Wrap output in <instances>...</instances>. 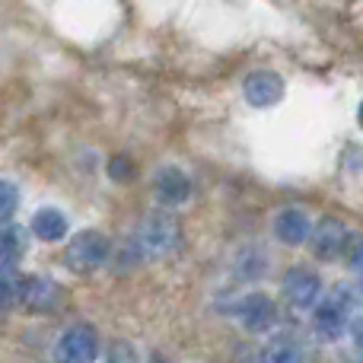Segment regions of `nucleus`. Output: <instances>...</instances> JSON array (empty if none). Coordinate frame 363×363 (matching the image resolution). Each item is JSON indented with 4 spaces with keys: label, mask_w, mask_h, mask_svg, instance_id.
Here are the masks:
<instances>
[{
    "label": "nucleus",
    "mask_w": 363,
    "mask_h": 363,
    "mask_svg": "<svg viewBox=\"0 0 363 363\" xmlns=\"http://www.w3.org/2000/svg\"><path fill=\"white\" fill-rule=\"evenodd\" d=\"M108 252H112V245L99 230H83L64 249V264L74 274H93V271H99L106 264Z\"/></svg>",
    "instance_id": "1"
},
{
    "label": "nucleus",
    "mask_w": 363,
    "mask_h": 363,
    "mask_svg": "<svg viewBox=\"0 0 363 363\" xmlns=\"http://www.w3.org/2000/svg\"><path fill=\"white\" fill-rule=\"evenodd\" d=\"M138 245L144 255L150 258H166L176 252L179 245V226L169 213H150V217L140 223L138 233Z\"/></svg>",
    "instance_id": "2"
},
{
    "label": "nucleus",
    "mask_w": 363,
    "mask_h": 363,
    "mask_svg": "<svg viewBox=\"0 0 363 363\" xmlns=\"http://www.w3.org/2000/svg\"><path fill=\"white\" fill-rule=\"evenodd\" d=\"M99 354V335L93 325L77 322L55 341V363H93Z\"/></svg>",
    "instance_id": "3"
},
{
    "label": "nucleus",
    "mask_w": 363,
    "mask_h": 363,
    "mask_svg": "<svg viewBox=\"0 0 363 363\" xmlns=\"http://www.w3.org/2000/svg\"><path fill=\"white\" fill-rule=\"evenodd\" d=\"M284 296L290 300L294 309H315L319 306V296H322L319 274H315L313 268H303V264L290 268L287 277H284Z\"/></svg>",
    "instance_id": "4"
},
{
    "label": "nucleus",
    "mask_w": 363,
    "mask_h": 363,
    "mask_svg": "<svg viewBox=\"0 0 363 363\" xmlns=\"http://www.w3.org/2000/svg\"><path fill=\"white\" fill-rule=\"evenodd\" d=\"M61 300H64V290L57 287L51 277L35 274V277H26L23 281V296H19V303H23L29 313H55V309L61 306Z\"/></svg>",
    "instance_id": "5"
},
{
    "label": "nucleus",
    "mask_w": 363,
    "mask_h": 363,
    "mask_svg": "<svg viewBox=\"0 0 363 363\" xmlns=\"http://www.w3.org/2000/svg\"><path fill=\"white\" fill-rule=\"evenodd\" d=\"M236 315H239L245 332H268L277 319V309H274V300H271L268 294H249L239 300Z\"/></svg>",
    "instance_id": "6"
},
{
    "label": "nucleus",
    "mask_w": 363,
    "mask_h": 363,
    "mask_svg": "<svg viewBox=\"0 0 363 363\" xmlns=\"http://www.w3.org/2000/svg\"><path fill=\"white\" fill-rule=\"evenodd\" d=\"M313 328H315V335H319V338L338 341L341 335L351 328V313H347V309H341L335 300H325V303H319V306H315Z\"/></svg>",
    "instance_id": "7"
},
{
    "label": "nucleus",
    "mask_w": 363,
    "mask_h": 363,
    "mask_svg": "<svg viewBox=\"0 0 363 363\" xmlns=\"http://www.w3.org/2000/svg\"><path fill=\"white\" fill-rule=\"evenodd\" d=\"M345 245H347V233L338 220H322L313 233V252L315 258L322 262H335L338 255H345Z\"/></svg>",
    "instance_id": "8"
},
{
    "label": "nucleus",
    "mask_w": 363,
    "mask_h": 363,
    "mask_svg": "<svg viewBox=\"0 0 363 363\" xmlns=\"http://www.w3.org/2000/svg\"><path fill=\"white\" fill-rule=\"evenodd\" d=\"M157 198L169 207H179L191 198V182L182 169L176 166H166V169L157 172Z\"/></svg>",
    "instance_id": "9"
},
{
    "label": "nucleus",
    "mask_w": 363,
    "mask_h": 363,
    "mask_svg": "<svg viewBox=\"0 0 363 363\" xmlns=\"http://www.w3.org/2000/svg\"><path fill=\"white\" fill-rule=\"evenodd\" d=\"M29 230H32V236L42 239V242H61V239L67 236V217H64V211H57V207H38L29 220Z\"/></svg>",
    "instance_id": "10"
},
{
    "label": "nucleus",
    "mask_w": 363,
    "mask_h": 363,
    "mask_svg": "<svg viewBox=\"0 0 363 363\" xmlns=\"http://www.w3.org/2000/svg\"><path fill=\"white\" fill-rule=\"evenodd\" d=\"M274 233L281 242L287 245H300L303 239L309 236V217L300 211V207H287L274 217Z\"/></svg>",
    "instance_id": "11"
},
{
    "label": "nucleus",
    "mask_w": 363,
    "mask_h": 363,
    "mask_svg": "<svg viewBox=\"0 0 363 363\" xmlns=\"http://www.w3.org/2000/svg\"><path fill=\"white\" fill-rule=\"evenodd\" d=\"M26 252V239H23V230L16 223H4L0 226V271L13 268V264L23 258Z\"/></svg>",
    "instance_id": "12"
},
{
    "label": "nucleus",
    "mask_w": 363,
    "mask_h": 363,
    "mask_svg": "<svg viewBox=\"0 0 363 363\" xmlns=\"http://www.w3.org/2000/svg\"><path fill=\"white\" fill-rule=\"evenodd\" d=\"M262 363H300V345L290 335H277L264 345Z\"/></svg>",
    "instance_id": "13"
},
{
    "label": "nucleus",
    "mask_w": 363,
    "mask_h": 363,
    "mask_svg": "<svg viewBox=\"0 0 363 363\" xmlns=\"http://www.w3.org/2000/svg\"><path fill=\"white\" fill-rule=\"evenodd\" d=\"M245 96H249V102H255V106H268V102H274L277 96H281V83L268 74H258L245 83Z\"/></svg>",
    "instance_id": "14"
},
{
    "label": "nucleus",
    "mask_w": 363,
    "mask_h": 363,
    "mask_svg": "<svg viewBox=\"0 0 363 363\" xmlns=\"http://www.w3.org/2000/svg\"><path fill=\"white\" fill-rule=\"evenodd\" d=\"M19 296H23V277L6 274L4 271V274H0V313L16 306Z\"/></svg>",
    "instance_id": "15"
},
{
    "label": "nucleus",
    "mask_w": 363,
    "mask_h": 363,
    "mask_svg": "<svg viewBox=\"0 0 363 363\" xmlns=\"http://www.w3.org/2000/svg\"><path fill=\"white\" fill-rule=\"evenodd\" d=\"M19 207V188L10 179H0V226L10 223Z\"/></svg>",
    "instance_id": "16"
},
{
    "label": "nucleus",
    "mask_w": 363,
    "mask_h": 363,
    "mask_svg": "<svg viewBox=\"0 0 363 363\" xmlns=\"http://www.w3.org/2000/svg\"><path fill=\"white\" fill-rule=\"evenodd\" d=\"M345 255H347V262H351V264H360L363 262V236H347Z\"/></svg>",
    "instance_id": "17"
},
{
    "label": "nucleus",
    "mask_w": 363,
    "mask_h": 363,
    "mask_svg": "<svg viewBox=\"0 0 363 363\" xmlns=\"http://www.w3.org/2000/svg\"><path fill=\"white\" fill-rule=\"evenodd\" d=\"M108 176L112 179H118V182H125V179H131V163H128V160H112V163H108Z\"/></svg>",
    "instance_id": "18"
},
{
    "label": "nucleus",
    "mask_w": 363,
    "mask_h": 363,
    "mask_svg": "<svg viewBox=\"0 0 363 363\" xmlns=\"http://www.w3.org/2000/svg\"><path fill=\"white\" fill-rule=\"evenodd\" d=\"M351 338L357 341V347H363V315L357 322H351Z\"/></svg>",
    "instance_id": "19"
},
{
    "label": "nucleus",
    "mask_w": 363,
    "mask_h": 363,
    "mask_svg": "<svg viewBox=\"0 0 363 363\" xmlns=\"http://www.w3.org/2000/svg\"><path fill=\"white\" fill-rule=\"evenodd\" d=\"M360 121H363V112H360Z\"/></svg>",
    "instance_id": "20"
}]
</instances>
